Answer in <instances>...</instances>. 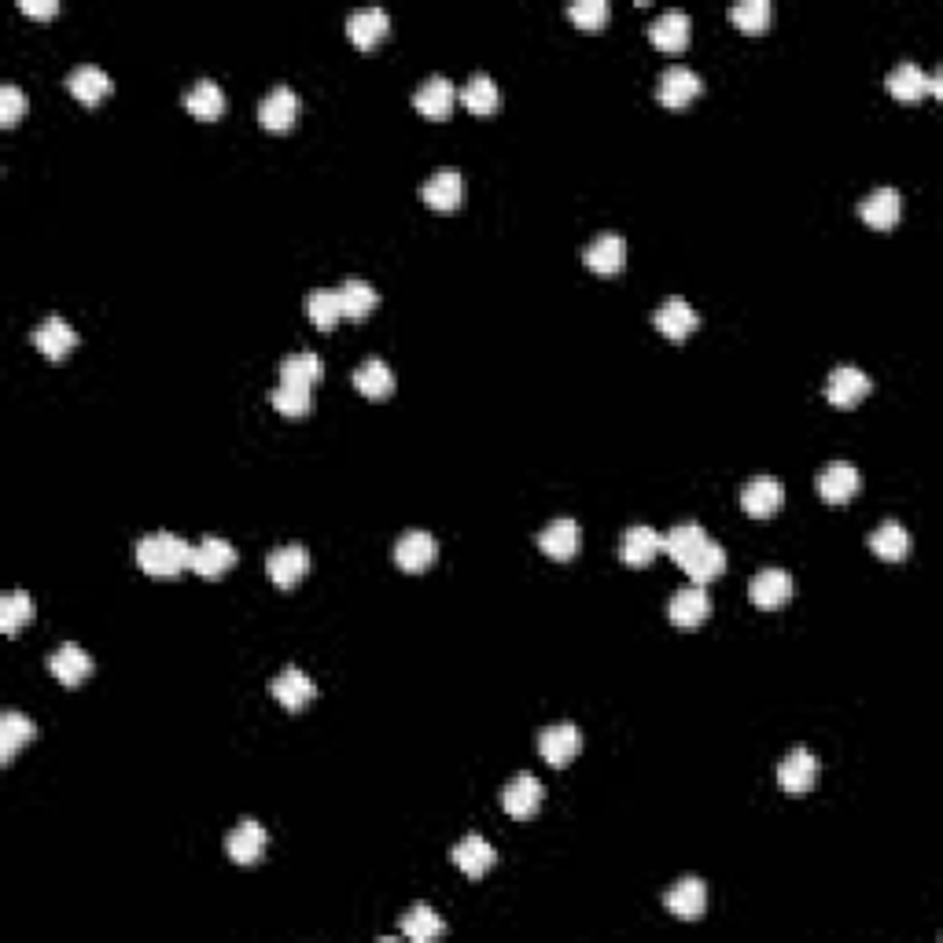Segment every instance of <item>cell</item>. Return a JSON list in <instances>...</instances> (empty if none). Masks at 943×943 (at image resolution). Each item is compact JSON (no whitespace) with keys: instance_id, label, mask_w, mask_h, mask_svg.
<instances>
[{"instance_id":"1","label":"cell","mask_w":943,"mask_h":943,"mask_svg":"<svg viewBox=\"0 0 943 943\" xmlns=\"http://www.w3.org/2000/svg\"><path fill=\"white\" fill-rule=\"evenodd\" d=\"M189 560H192V546L181 535H170V531H158V535H148L137 541V564L155 578L181 575L184 568H189Z\"/></svg>"},{"instance_id":"2","label":"cell","mask_w":943,"mask_h":943,"mask_svg":"<svg viewBox=\"0 0 943 943\" xmlns=\"http://www.w3.org/2000/svg\"><path fill=\"white\" fill-rule=\"evenodd\" d=\"M884 89H889L895 100H921L926 92L940 97L943 78L940 74H926L914 60H903V63H895L892 74L884 78Z\"/></svg>"},{"instance_id":"3","label":"cell","mask_w":943,"mask_h":943,"mask_svg":"<svg viewBox=\"0 0 943 943\" xmlns=\"http://www.w3.org/2000/svg\"><path fill=\"white\" fill-rule=\"evenodd\" d=\"M678 568L693 578V583L704 586V583H712V578H718L726 572V549L718 546L712 535H704L697 546H689L686 553L678 557Z\"/></svg>"},{"instance_id":"4","label":"cell","mask_w":943,"mask_h":943,"mask_svg":"<svg viewBox=\"0 0 943 943\" xmlns=\"http://www.w3.org/2000/svg\"><path fill=\"white\" fill-rule=\"evenodd\" d=\"M298 115H303V100H298V92L288 89V86L269 89L263 97V104H258V123H263V129H269V133H284V129H292L298 123Z\"/></svg>"},{"instance_id":"5","label":"cell","mask_w":943,"mask_h":943,"mask_svg":"<svg viewBox=\"0 0 943 943\" xmlns=\"http://www.w3.org/2000/svg\"><path fill=\"white\" fill-rule=\"evenodd\" d=\"M578 749H583V734H578L575 723H553L538 734V752L549 767H568Z\"/></svg>"},{"instance_id":"6","label":"cell","mask_w":943,"mask_h":943,"mask_svg":"<svg viewBox=\"0 0 943 943\" xmlns=\"http://www.w3.org/2000/svg\"><path fill=\"white\" fill-rule=\"evenodd\" d=\"M818 781V755L804 749V744H797L786 760L778 763V786L792 792V797H800V792H811Z\"/></svg>"},{"instance_id":"7","label":"cell","mask_w":943,"mask_h":943,"mask_svg":"<svg viewBox=\"0 0 943 943\" xmlns=\"http://www.w3.org/2000/svg\"><path fill=\"white\" fill-rule=\"evenodd\" d=\"M781 501H786V487H781V480H774V475H752L741 487V509L755 520L774 517V512L781 509Z\"/></svg>"},{"instance_id":"8","label":"cell","mask_w":943,"mask_h":943,"mask_svg":"<svg viewBox=\"0 0 943 943\" xmlns=\"http://www.w3.org/2000/svg\"><path fill=\"white\" fill-rule=\"evenodd\" d=\"M667 615H671V623H675V627L693 630V627H700V623L708 620V615H712V597H708V590L700 583H689V586H681L675 597H671Z\"/></svg>"},{"instance_id":"9","label":"cell","mask_w":943,"mask_h":943,"mask_svg":"<svg viewBox=\"0 0 943 943\" xmlns=\"http://www.w3.org/2000/svg\"><path fill=\"white\" fill-rule=\"evenodd\" d=\"M266 572L280 586V590H292L298 578L310 572V553H306V546H298V541L277 546L273 553L266 557Z\"/></svg>"},{"instance_id":"10","label":"cell","mask_w":943,"mask_h":943,"mask_svg":"<svg viewBox=\"0 0 943 943\" xmlns=\"http://www.w3.org/2000/svg\"><path fill=\"white\" fill-rule=\"evenodd\" d=\"M858 487H863V472L852 461H829L818 472V494L829 506H844L848 498H855Z\"/></svg>"},{"instance_id":"11","label":"cell","mask_w":943,"mask_h":943,"mask_svg":"<svg viewBox=\"0 0 943 943\" xmlns=\"http://www.w3.org/2000/svg\"><path fill=\"white\" fill-rule=\"evenodd\" d=\"M232 564H237V549H232V541H226V538L211 535V538H203V541H195V546H192L189 568H192L195 575L221 578Z\"/></svg>"},{"instance_id":"12","label":"cell","mask_w":943,"mask_h":943,"mask_svg":"<svg viewBox=\"0 0 943 943\" xmlns=\"http://www.w3.org/2000/svg\"><path fill=\"white\" fill-rule=\"evenodd\" d=\"M541 797H546V789H541L535 774H517V778L501 789V807H506L509 818L527 821L541 807Z\"/></svg>"},{"instance_id":"13","label":"cell","mask_w":943,"mask_h":943,"mask_svg":"<svg viewBox=\"0 0 943 943\" xmlns=\"http://www.w3.org/2000/svg\"><path fill=\"white\" fill-rule=\"evenodd\" d=\"M792 590H797V586H792V575L786 572V568H763V572L749 583L752 604H755V609H767V612L789 604Z\"/></svg>"},{"instance_id":"14","label":"cell","mask_w":943,"mask_h":943,"mask_svg":"<svg viewBox=\"0 0 943 943\" xmlns=\"http://www.w3.org/2000/svg\"><path fill=\"white\" fill-rule=\"evenodd\" d=\"M700 97V74L693 67H686V63H675V67H667L664 74H660L657 81V100L664 107H686L689 100Z\"/></svg>"},{"instance_id":"15","label":"cell","mask_w":943,"mask_h":943,"mask_svg":"<svg viewBox=\"0 0 943 943\" xmlns=\"http://www.w3.org/2000/svg\"><path fill=\"white\" fill-rule=\"evenodd\" d=\"M583 263L590 273H601V277L623 273V266H627V240H623L620 232H601V237L583 251Z\"/></svg>"},{"instance_id":"16","label":"cell","mask_w":943,"mask_h":943,"mask_svg":"<svg viewBox=\"0 0 943 943\" xmlns=\"http://www.w3.org/2000/svg\"><path fill=\"white\" fill-rule=\"evenodd\" d=\"M266 848H269V833H266V826H258L255 818H244L226 840V852L237 866L258 863V858L266 855Z\"/></svg>"},{"instance_id":"17","label":"cell","mask_w":943,"mask_h":943,"mask_svg":"<svg viewBox=\"0 0 943 943\" xmlns=\"http://www.w3.org/2000/svg\"><path fill=\"white\" fill-rule=\"evenodd\" d=\"M420 200H424L432 211H443V214L457 211V207H461V200H464L461 174L450 170V166H446V170H435L424 184H420Z\"/></svg>"},{"instance_id":"18","label":"cell","mask_w":943,"mask_h":943,"mask_svg":"<svg viewBox=\"0 0 943 943\" xmlns=\"http://www.w3.org/2000/svg\"><path fill=\"white\" fill-rule=\"evenodd\" d=\"M450 858H454L457 870L469 874L472 881H480V877H487V874L494 870V863H498V852H494V848H490V840H487V837L469 833V837H464L461 844H457L454 852H450Z\"/></svg>"},{"instance_id":"19","label":"cell","mask_w":943,"mask_h":943,"mask_svg":"<svg viewBox=\"0 0 943 943\" xmlns=\"http://www.w3.org/2000/svg\"><path fill=\"white\" fill-rule=\"evenodd\" d=\"M667 910L678 921H697L708 910V884L700 877H681L667 889Z\"/></svg>"},{"instance_id":"20","label":"cell","mask_w":943,"mask_h":943,"mask_svg":"<svg viewBox=\"0 0 943 943\" xmlns=\"http://www.w3.org/2000/svg\"><path fill=\"white\" fill-rule=\"evenodd\" d=\"M34 347L41 351L49 361H63L74 347H78V332H74L71 324L63 321V317L52 314V317H44V321L34 329Z\"/></svg>"},{"instance_id":"21","label":"cell","mask_w":943,"mask_h":943,"mask_svg":"<svg viewBox=\"0 0 943 943\" xmlns=\"http://www.w3.org/2000/svg\"><path fill=\"white\" fill-rule=\"evenodd\" d=\"M870 395V377H866L863 369H855V366H837L833 372H829V380H826V398L833 406H855V403H863V398Z\"/></svg>"},{"instance_id":"22","label":"cell","mask_w":943,"mask_h":943,"mask_svg":"<svg viewBox=\"0 0 943 943\" xmlns=\"http://www.w3.org/2000/svg\"><path fill=\"white\" fill-rule=\"evenodd\" d=\"M900 214H903V200H900V192L889 189V184L874 189L863 203H858V218H863L866 226L877 229V232L892 229L895 221H900Z\"/></svg>"},{"instance_id":"23","label":"cell","mask_w":943,"mask_h":943,"mask_svg":"<svg viewBox=\"0 0 943 943\" xmlns=\"http://www.w3.org/2000/svg\"><path fill=\"white\" fill-rule=\"evenodd\" d=\"M387 30H391V15L377 4L354 8V12L347 15V37L358 44V49H372L377 41H384Z\"/></svg>"},{"instance_id":"24","label":"cell","mask_w":943,"mask_h":943,"mask_svg":"<svg viewBox=\"0 0 943 943\" xmlns=\"http://www.w3.org/2000/svg\"><path fill=\"white\" fill-rule=\"evenodd\" d=\"M413 104H417V111L424 118H446L454 111V104H457V89H454V81L446 78V74H432V78H424L420 81V89H417V97H413Z\"/></svg>"},{"instance_id":"25","label":"cell","mask_w":943,"mask_h":943,"mask_svg":"<svg viewBox=\"0 0 943 943\" xmlns=\"http://www.w3.org/2000/svg\"><path fill=\"white\" fill-rule=\"evenodd\" d=\"M49 671L55 675L60 686H81V681L92 675V657L86 649L74 646V641H63V646H55V652L49 657Z\"/></svg>"},{"instance_id":"26","label":"cell","mask_w":943,"mask_h":943,"mask_svg":"<svg viewBox=\"0 0 943 943\" xmlns=\"http://www.w3.org/2000/svg\"><path fill=\"white\" fill-rule=\"evenodd\" d=\"M620 553H623V564L649 568L652 560H657V553H664V535H660L657 527L634 524V527H627V535H623Z\"/></svg>"},{"instance_id":"27","label":"cell","mask_w":943,"mask_h":943,"mask_svg":"<svg viewBox=\"0 0 943 943\" xmlns=\"http://www.w3.org/2000/svg\"><path fill=\"white\" fill-rule=\"evenodd\" d=\"M438 557V541L428 535V531H406L403 538L395 541V560L403 572H424L432 568Z\"/></svg>"},{"instance_id":"28","label":"cell","mask_w":943,"mask_h":943,"mask_svg":"<svg viewBox=\"0 0 943 943\" xmlns=\"http://www.w3.org/2000/svg\"><path fill=\"white\" fill-rule=\"evenodd\" d=\"M578 541H583V535H578V524L572 517L549 520V524L538 531V549L553 560H572L578 553Z\"/></svg>"},{"instance_id":"29","label":"cell","mask_w":943,"mask_h":943,"mask_svg":"<svg viewBox=\"0 0 943 943\" xmlns=\"http://www.w3.org/2000/svg\"><path fill=\"white\" fill-rule=\"evenodd\" d=\"M689 12H681V8H667V12H660L657 18L649 23V37L657 49L664 52H678L689 44Z\"/></svg>"},{"instance_id":"30","label":"cell","mask_w":943,"mask_h":943,"mask_svg":"<svg viewBox=\"0 0 943 943\" xmlns=\"http://www.w3.org/2000/svg\"><path fill=\"white\" fill-rule=\"evenodd\" d=\"M652 324H657L660 332L667 335V340H686V335L697 332L700 317L693 306L686 303V298H667V303H660V310L652 314Z\"/></svg>"},{"instance_id":"31","label":"cell","mask_w":943,"mask_h":943,"mask_svg":"<svg viewBox=\"0 0 943 943\" xmlns=\"http://www.w3.org/2000/svg\"><path fill=\"white\" fill-rule=\"evenodd\" d=\"M273 697L288 708V712H303V708L317 697V686L303 667H284L273 678Z\"/></svg>"},{"instance_id":"32","label":"cell","mask_w":943,"mask_h":943,"mask_svg":"<svg viewBox=\"0 0 943 943\" xmlns=\"http://www.w3.org/2000/svg\"><path fill=\"white\" fill-rule=\"evenodd\" d=\"M67 89L81 100V104L92 107L111 92V78H107L104 67H97V63H81V67H74L67 74Z\"/></svg>"},{"instance_id":"33","label":"cell","mask_w":943,"mask_h":943,"mask_svg":"<svg viewBox=\"0 0 943 943\" xmlns=\"http://www.w3.org/2000/svg\"><path fill=\"white\" fill-rule=\"evenodd\" d=\"M461 100H464V107H469L472 115H494L498 104H501V89H498V81H494L487 71H475L472 78L464 81Z\"/></svg>"},{"instance_id":"34","label":"cell","mask_w":943,"mask_h":943,"mask_svg":"<svg viewBox=\"0 0 943 943\" xmlns=\"http://www.w3.org/2000/svg\"><path fill=\"white\" fill-rule=\"evenodd\" d=\"M37 737L34 718H26L23 712H4L0 715V763H12V755L30 744Z\"/></svg>"},{"instance_id":"35","label":"cell","mask_w":943,"mask_h":943,"mask_svg":"<svg viewBox=\"0 0 943 943\" xmlns=\"http://www.w3.org/2000/svg\"><path fill=\"white\" fill-rule=\"evenodd\" d=\"M184 107H189L195 118H203V123H214V118L226 111V92L218 89V81L200 78L189 92H184Z\"/></svg>"},{"instance_id":"36","label":"cell","mask_w":943,"mask_h":943,"mask_svg":"<svg viewBox=\"0 0 943 943\" xmlns=\"http://www.w3.org/2000/svg\"><path fill=\"white\" fill-rule=\"evenodd\" d=\"M354 387H358L366 398H387L391 391H395V372H391L387 361L369 358L354 369Z\"/></svg>"},{"instance_id":"37","label":"cell","mask_w":943,"mask_h":943,"mask_svg":"<svg viewBox=\"0 0 943 943\" xmlns=\"http://www.w3.org/2000/svg\"><path fill=\"white\" fill-rule=\"evenodd\" d=\"M870 549L881 560H903L907 557V549H910V535H907V527L900 524V520H884V524H877L874 531H870Z\"/></svg>"},{"instance_id":"38","label":"cell","mask_w":943,"mask_h":943,"mask_svg":"<svg viewBox=\"0 0 943 943\" xmlns=\"http://www.w3.org/2000/svg\"><path fill=\"white\" fill-rule=\"evenodd\" d=\"M446 932V921L428 907V903H413L403 918V936L413 940V943H428V940H438Z\"/></svg>"},{"instance_id":"39","label":"cell","mask_w":943,"mask_h":943,"mask_svg":"<svg viewBox=\"0 0 943 943\" xmlns=\"http://www.w3.org/2000/svg\"><path fill=\"white\" fill-rule=\"evenodd\" d=\"M306 314L310 321L317 324L321 332H332L335 321L343 317V298H340V288H314L306 295Z\"/></svg>"},{"instance_id":"40","label":"cell","mask_w":943,"mask_h":943,"mask_svg":"<svg viewBox=\"0 0 943 943\" xmlns=\"http://www.w3.org/2000/svg\"><path fill=\"white\" fill-rule=\"evenodd\" d=\"M340 298H343V317H354V321L369 317L372 310H377V303H380L377 288H372L369 280H361V277L343 280V284H340Z\"/></svg>"},{"instance_id":"41","label":"cell","mask_w":943,"mask_h":943,"mask_svg":"<svg viewBox=\"0 0 943 943\" xmlns=\"http://www.w3.org/2000/svg\"><path fill=\"white\" fill-rule=\"evenodd\" d=\"M317 377H321V358H317L314 351H295V354H288V358L280 361V380H284V384L314 387Z\"/></svg>"},{"instance_id":"42","label":"cell","mask_w":943,"mask_h":943,"mask_svg":"<svg viewBox=\"0 0 943 943\" xmlns=\"http://www.w3.org/2000/svg\"><path fill=\"white\" fill-rule=\"evenodd\" d=\"M269 403H273L277 413H284V417H306L314 406V395L306 384H284V380H280V384L273 387V395H269Z\"/></svg>"},{"instance_id":"43","label":"cell","mask_w":943,"mask_h":943,"mask_svg":"<svg viewBox=\"0 0 943 943\" xmlns=\"http://www.w3.org/2000/svg\"><path fill=\"white\" fill-rule=\"evenodd\" d=\"M770 15H774L770 0H737L730 8V18L737 23V30L744 34H763L770 26Z\"/></svg>"},{"instance_id":"44","label":"cell","mask_w":943,"mask_h":943,"mask_svg":"<svg viewBox=\"0 0 943 943\" xmlns=\"http://www.w3.org/2000/svg\"><path fill=\"white\" fill-rule=\"evenodd\" d=\"M34 612H37V604H34V597H30V594H23V590L8 594L4 601H0V630H4V634H15L18 627H26V623H34Z\"/></svg>"},{"instance_id":"45","label":"cell","mask_w":943,"mask_h":943,"mask_svg":"<svg viewBox=\"0 0 943 943\" xmlns=\"http://www.w3.org/2000/svg\"><path fill=\"white\" fill-rule=\"evenodd\" d=\"M568 15H572V23L583 26V30H601V26L609 23V0H572Z\"/></svg>"},{"instance_id":"46","label":"cell","mask_w":943,"mask_h":943,"mask_svg":"<svg viewBox=\"0 0 943 943\" xmlns=\"http://www.w3.org/2000/svg\"><path fill=\"white\" fill-rule=\"evenodd\" d=\"M704 535H708V531L700 527V524H693V520H689V524H675V527H671L667 535H664V553H667L671 560H678L689 546H697V541L704 538Z\"/></svg>"},{"instance_id":"47","label":"cell","mask_w":943,"mask_h":943,"mask_svg":"<svg viewBox=\"0 0 943 943\" xmlns=\"http://www.w3.org/2000/svg\"><path fill=\"white\" fill-rule=\"evenodd\" d=\"M23 111H26L23 89L12 86V81H8V86H0V126L12 129L18 118H23Z\"/></svg>"},{"instance_id":"48","label":"cell","mask_w":943,"mask_h":943,"mask_svg":"<svg viewBox=\"0 0 943 943\" xmlns=\"http://www.w3.org/2000/svg\"><path fill=\"white\" fill-rule=\"evenodd\" d=\"M18 8H23L26 15L49 18V15L60 12V0H18Z\"/></svg>"}]
</instances>
